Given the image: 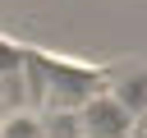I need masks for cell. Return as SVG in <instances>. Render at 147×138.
Wrapping results in <instances>:
<instances>
[{
  "label": "cell",
  "instance_id": "6da1fadb",
  "mask_svg": "<svg viewBox=\"0 0 147 138\" xmlns=\"http://www.w3.org/2000/svg\"><path fill=\"white\" fill-rule=\"evenodd\" d=\"M78 115H83V138H133V124H138V115L110 87L96 92L92 101H83Z\"/></svg>",
  "mask_w": 147,
  "mask_h": 138
},
{
  "label": "cell",
  "instance_id": "7a4b0ae2",
  "mask_svg": "<svg viewBox=\"0 0 147 138\" xmlns=\"http://www.w3.org/2000/svg\"><path fill=\"white\" fill-rule=\"evenodd\" d=\"M106 87L142 120L147 115V64H129V69H115L110 78H106Z\"/></svg>",
  "mask_w": 147,
  "mask_h": 138
}]
</instances>
